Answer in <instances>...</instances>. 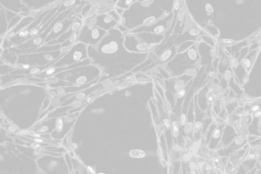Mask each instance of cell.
Here are the masks:
<instances>
[{
  "mask_svg": "<svg viewBox=\"0 0 261 174\" xmlns=\"http://www.w3.org/2000/svg\"><path fill=\"white\" fill-rule=\"evenodd\" d=\"M124 34L117 28L107 32L95 47H88L91 63L102 68L110 76H117L132 70L145 61L148 53L128 51L124 45Z\"/></svg>",
  "mask_w": 261,
  "mask_h": 174,
  "instance_id": "1",
  "label": "cell"
},
{
  "mask_svg": "<svg viewBox=\"0 0 261 174\" xmlns=\"http://www.w3.org/2000/svg\"><path fill=\"white\" fill-rule=\"evenodd\" d=\"M101 72L98 67L90 64L62 71L53 78L73 85L82 86L95 81L100 76Z\"/></svg>",
  "mask_w": 261,
  "mask_h": 174,
  "instance_id": "2",
  "label": "cell"
},
{
  "mask_svg": "<svg viewBox=\"0 0 261 174\" xmlns=\"http://www.w3.org/2000/svg\"><path fill=\"white\" fill-rule=\"evenodd\" d=\"M65 52L60 49L53 52L20 55L18 56L16 66L22 68L44 66L57 60Z\"/></svg>",
  "mask_w": 261,
  "mask_h": 174,
  "instance_id": "3",
  "label": "cell"
},
{
  "mask_svg": "<svg viewBox=\"0 0 261 174\" xmlns=\"http://www.w3.org/2000/svg\"><path fill=\"white\" fill-rule=\"evenodd\" d=\"M76 7L70 8L61 13L40 34L29 41L22 43L16 47L20 49L25 50L33 49V51L45 44V40L55 26L58 22L63 20L75 11ZM33 52V51H32Z\"/></svg>",
  "mask_w": 261,
  "mask_h": 174,
  "instance_id": "4",
  "label": "cell"
},
{
  "mask_svg": "<svg viewBox=\"0 0 261 174\" xmlns=\"http://www.w3.org/2000/svg\"><path fill=\"white\" fill-rule=\"evenodd\" d=\"M88 47L82 43H75L52 66L61 67L70 66L88 59Z\"/></svg>",
  "mask_w": 261,
  "mask_h": 174,
  "instance_id": "5",
  "label": "cell"
},
{
  "mask_svg": "<svg viewBox=\"0 0 261 174\" xmlns=\"http://www.w3.org/2000/svg\"><path fill=\"white\" fill-rule=\"evenodd\" d=\"M107 32L96 26L83 24L76 42H81L87 46L95 47L106 35Z\"/></svg>",
  "mask_w": 261,
  "mask_h": 174,
  "instance_id": "6",
  "label": "cell"
},
{
  "mask_svg": "<svg viewBox=\"0 0 261 174\" xmlns=\"http://www.w3.org/2000/svg\"><path fill=\"white\" fill-rule=\"evenodd\" d=\"M124 45L128 51L139 54L148 53L151 47L136 34H124Z\"/></svg>",
  "mask_w": 261,
  "mask_h": 174,
  "instance_id": "7",
  "label": "cell"
},
{
  "mask_svg": "<svg viewBox=\"0 0 261 174\" xmlns=\"http://www.w3.org/2000/svg\"><path fill=\"white\" fill-rule=\"evenodd\" d=\"M74 12L63 20L56 24L46 39L45 44L58 39L63 34L75 21L76 17L73 16Z\"/></svg>",
  "mask_w": 261,
  "mask_h": 174,
  "instance_id": "8",
  "label": "cell"
},
{
  "mask_svg": "<svg viewBox=\"0 0 261 174\" xmlns=\"http://www.w3.org/2000/svg\"><path fill=\"white\" fill-rule=\"evenodd\" d=\"M49 12L50 10H48L44 12L30 25L11 38L8 41L11 47H16L20 41L26 38L31 31L41 23Z\"/></svg>",
  "mask_w": 261,
  "mask_h": 174,
  "instance_id": "9",
  "label": "cell"
},
{
  "mask_svg": "<svg viewBox=\"0 0 261 174\" xmlns=\"http://www.w3.org/2000/svg\"><path fill=\"white\" fill-rule=\"evenodd\" d=\"M83 25V21L80 18H76L74 22L71 24L70 28L58 39L50 41L45 45H53L56 44H62L67 40L71 37V36L76 32L81 30Z\"/></svg>",
  "mask_w": 261,
  "mask_h": 174,
  "instance_id": "10",
  "label": "cell"
},
{
  "mask_svg": "<svg viewBox=\"0 0 261 174\" xmlns=\"http://www.w3.org/2000/svg\"><path fill=\"white\" fill-rule=\"evenodd\" d=\"M94 20L93 26H96L106 32L115 29L119 24L108 13L101 14L96 16Z\"/></svg>",
  "mask_w": 261,
  "mask_h": 174,
  "instance_id": "11",
  "label": "cell"
},
{
  "mask_svg": "<svg viewBox=\"0 0 261 174\" xmlns=\"http://www.w3.org/2000/svg\"><path fill=\"white\" fill-rule=\"evenodd\" d=\"M194 106L195 115L193 126V134L194 139L197 140L200 138L201 135L205 113L201 111L196 102L194 104Z\"/></svg>",
  "mask_w": 261,
  "mask_h": 174,
  "instance_id": "12",
  "label": "cell"
},
{
  "mask_svg": "<svg viewBox=\"0 0 261 174\" xmlns=\"http://www.w3.org/2000/svg\"><path fill=\"white\" fill-rule=\"evenodd\" d=\"M37 18L30 17L24 18L21 20L16 26L4 35V41H8L11 38L25 29Z\"/></svg>",
  "mask_w": 261,
  "mask_h": 174,
  "instance_id": "13",
  "label": "cell"
},
{
  "mask_svg": "<svg viewBox=\"0 0 261 174\" xmlns=\"http://www.w3.org/2000/svg\"><path fill=\"white\" fill-rule=\"evenodd\" d=\"M189 108H188L186 123L185 125V132L187 135L191 139L193 138V126L195 120L194 115V106L193 102H192L189 105Z\"/></svg>",
  "mask_w": 261,
  "mask_h": 174,
  "instance_id": "14",
  "label": "cell"
},
{
  "mask_svg": "<svg viewBox=\"0 0 261 174\" xmlns=\"http://www.w3.org/2000/svg\"><path fill=\"white\" fill-rule=\"evenodd\" d=\"M2 59L14 66H16L18 56L14 52L11 51L9 48L4 49L2 54Z\"/></svg>",
  "mask_w": 261,
  "mask_h": 174,
  "instance_id": "15",
  "label": "cell"
},
{
  "mask_svg": "<svg viewBox=\"0 0 261 174\" xmlns=\"http://www.w3.org/2000/svg\"><path fill=\"white\" fill-rule=\"evenodd\" d=\"M16 81L13 75L11 73L0 75V89L15 85Z\"/></svg>",
  "mask_w": 261,
  "mask_h": 174,
  "instance_id": "16",
  "label": "cell"
},
{
  "mask_svg": "<svg viewBox=\"0 0 261 174\" xmlns=\"http://www.w3.org/2000/svg\"><path fill=\"white\" fill-rule=\"evenodd\" d=\"M222 130L223 126H220L214 131L210 143V148H214L216 147L217 145L219 143L221 138Z\"/></svg>",
  "mask_w": 261,
  "mask_h": 174,
  "instance_id": "17",
  "label": "cell"
},
{
  "mask_svg": "<svg viewBox=\"0 0 261 174\" xmlns=\"http://www.w3.org/2000/svg\"><path fill=\"white\" fill-rule=\"evenodd\" d=\"M81 30L74 33L70 38L61 44L62 49L65 52L68 51L70 48L77 42Z\"/></svg>",
  "mask_w": 261,
  "mask_h": 174,
  "instance_id": "18",
  "label": "cell"
},
{
  "mask_svg": "<svg viewBox=\"0 0 261 174\" xmlns=\"http://www.w3.org/2000/svg\"><path fill=\"white\" fill-rule=\"evenodd\" d=\"M62 49L61 44H56L53 45H43L42 46L35 49L30 54L37 53L41 52H48Z\"/></svg>",
  "mask_w": 261,
  "mask_h": 174,
  "instance_id": "19",
  "label": "cell"
},
{
  "mask_svg": "<svg viewBox=\"0 0 261 174\" xmlns=\"http://www.w3.org/2000/svg\"><path fill=\"white\" fill-rule=\"evenodd\" d=\"M137 1L138 0H118L114 7L115 8H119L125 11L127 10Z\"/></svg>",
  "mask_w": 261,
  "mask_h": 174,
  "instance_id": "20",
  "label": "cell"
},
{
  "mask_svg": "<svg viewBox=\"0 0 261 174\" xmlns=\"http://www.w3.org/2000/svg\"><path fill=\"white\" fill-rule=\"evenodd\" d=\"M16 69V66H14L9 64H5L0 66V75L7 74L11 73Z\"/></svg>",
  "mask_w": 261,
  "mask_h": 174,
  "instance_id": "21",
  "label": "cell"
},
{
  "mask_svg": "<svg viewBox=\"0 0 261 174\" xmlns=\"http://www.w3.org/2000/svg\"><path fill=\"white\" fill-rule=\"evenodd\" d=\"M110 16H111L118 23H120L121 16L117 13L115 9L111 10L107 13Z\"/></svg>",
  "mask_w": 261,
  "mask_h": 174,
  "instance_id": "22",
  "label": "cell"
},
{
  "mask_svg": "<svg viewBox=\"0 0 261 174\" xmlns=\"http://www.w3.org/2000/svg\"><path fill=\"white\" fill-rule=\"evenodd\" d=\"M173 136L175 138L179 136V126L178 122L176 121H174L172 125Z\"/></svg>",
  "mask_w": 261,
  "mask_h": 174,
  "instance_id": "23",
  "label": "cell"
},
{
  "mask_svg": "<svg viewBox=\"0 0 261 174\" xmlns=\"http://www.w3.org/2000/svg\"><path fill=\"white\" fill-rule=\"evenodd\" d=\"M91 8V5H87L83 10L82 12V15L83 17H85L87 16Z\"/></svg>",
  "mask_w": 261,
  "mask_h": 174,
  "instance_id": "24",
  "label": "cell"
},
{
  "mask_svg": "<svg viewBox=\"0 0 261 174\" xmlns=\"http://www.w3.org/2000/svg\"><path fill=\"white\" fill-rule=\"evenodd\" d=\"M186 93H187V90L185 88L183 89L182 90H180V91H179V92H178V93L177 94L178 100L182 99L184 97V96L186 94Z\"/></svg>",
  "mask_w": 261,
  "mask_h": 174,
  "instance_id": "25",
  "label": "cell"
},
{
  "mask_svg": "<svg viewBox=\"0 0 261 174\" xmlns=\"http://www.w3.org/2000/svg\"><path fill=\"white\" fill-rule=\"evenodd\" d=\"M164 124L167 128L170 129L171 128V123L168 119L166 118L164 120Z\"/></svg>",
  "mask_w": 261,
  "mask_h": 174,
  "instance_id": "26",
  "label": "cell"
},
{
  "mask_svg": "<svg viewBox=\"0 0 261 174\" xmlns=\"http://www.w3.org/2000/svg\"><path fill=\"white\" fill-rule=\"evenodd\" d=\"M105 1L109 4L114 6L118 0H105Z\"/></svg>",
  "mask_w": 261,
  "mask_h": 174,
  "instance_id": "27",
  "label": "cell"
},
{
  "mask_svg": "<svg viewBox=\"0 0 261 174\" xmlns=\"http://www.w3.org/2000/svg\"><path fill=\"white\" fill-rule=\"evenodd\" d=\"M258 109H259L258 106H254L251 109V111L253 112H255V111H257L258 110Z\"/></svg>",
  "mask_w": 261,
  "mask_h": 174,
  "instance_id": "28",
  "label": "cell"
},
{
  "mask_svg": "<svg viewBox=\"0 0 261 174\" xmlns=\"http://www.w3.org/2000/svg\"><path fill=\"white\" fill-rule=\"evenodd\" d=\"M149 1V0H138V2L144 4L145 3H147Z\"/></svg>",
  "mask_w": 261,
  "mask_h": 174,
  "instance_id": "29",
  "label": "cell"
},
{
  "mask_svg": "<svg viewBox=\"0 0 261 174\" xmlns=\"http://www.w3.org/2000/svg\"><path fill=\"white\" fill-rule=\"evenodd\" d=\"M213 98H213V97L211 96V97L209 98V100H210V101H212V100H213Z\"/></svg>",
  "mask_w": 261,
  "mask_h": 174,
  "instance_id": "30",
  "label": "cell"
}]
</instances>
